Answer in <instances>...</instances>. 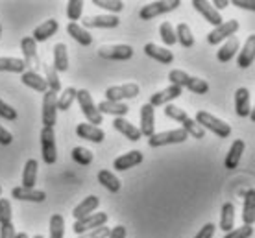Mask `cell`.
<instances>
[{
    "mask_svg": "<svg viewBox=\"0 0 255 238\" xmlns=\"http://www.w3.org/2000/svg\"><path fill=\"white\" fill-rule=\"evenodd\" d=\"M108 238H126V227L124 226H117L109 231Z\"/></svg>",
    "mask_w": 255,
    "mask_h": 238,
    "instance_id": "54",
    "label": "cell"
},
{
    "mask_svg": "<svg viewBox=\"0 0 255 238\" xmlns=\"http://www.w3.org/2000/svg\"><path fill=\"white\" fill-rule=\"evenodd\" d=\"M76 100H78V103H80V109H82L83 116L87 118V124L98 128V124H102V115H100V111L96 107V103L93 102V96H91L89 90L80 89L78 90Z\"/></svg>",
    "mask_w": 255,
    "mask_h": 238,
    "instance_id": "4",
    "label": "cell"
},
{
    "mask_svg": "<svg viewBox=\"0 0 255 238\" xmlns=\"http://www.w3.org/2000/svg\"><path fill=\"white\" fill-rule=\"evenodd\" d=\"M76 135L83 141H91L95 142V144H100V142L106 139V133H104V129L96 128V126H91V124H78L76 126Z\"/></svg>",
    "mask_w": 255,
    "mask_h": 238,
    "instance_id": "23",
    "label": "cell"
},
{
    "mask_svg": "<svg viewBox=\"0 0 255 238\" xmlns=\"http://www.w3.org/2000/svg\"><path fill=\"white\" fill-rule=\"evenodd\" d=\"M59 30V22L56 19H48L43 24L35 26V30L32 33V39L35 43H45L52 35H56V32Z\"/></svg>",
    "mask_w": 255,
    "mask_h": 238,
    "instance_id": "19",
    "label": "cell"
},
{
    "mask_svg": "<svg viewBox=\"0 0 255 238\" xmlns=\"http://www.w3.org/2000/svg\"><path fill=\"white\" fill-rule=\"evenodd\" d=\"M93 4L111 13H121L124 9V2H121V0H93Z\"/></svg>",
    "mask_w": 255,
    "mask_h": 238,
    "instance_id": "46",
    "label": "cell"
},
{
    "mask_svg": "<svg viewBox=\"0 0 255 238\" xmlns=\"http://www.w3.org/2000/svg\"><path fill=\"white\" fill-rule=\"evenodd\" d=\"M98 205H100V200H98V196H87V198H85L82 203H78V205L74 207V211H72V218H74V222L91 216V214H93L96 209H98Z\"/></svg>",
    "mask_w": 255,
    "mask_h": 238,
    "instance_id": "20",
    "label": "cell"
},
{
    "mask_svg": "<svg viewBox=\"0 0 255 238\" xmlns=\"http://www.w3.org/2000/svg\"><path fill=\"white\" fill-rule=\"evenodd\" d=\"M58 122V94L46 90L43 94V128H54Z\"/></svg>",
    "mask_w": 255,
    "mask_h": 238,
    "instance_id": "9",
    "label": "cell"
},
{
    "mask_svg": "<svg viewBox=\"0 0 255 238\" xmlns=\"http://www.w3.org/2000/svg\"><path fill=\"white\" fill-rule=\"evenodd\" d=\"M82 11H83L82 0H70L69 4H67V17H69L70 22H76V20L82 19Z\"/></svg>",
    "mask_w": 255,
    "mask_h": 238,
    "instance_id": "45",
    "label": "cell"
},
{
    "mask_svg": "<svg viewBox=\"0 0 255 238\" xmlns=\"http://www.w3.org/2000/svg\"><path fill=\"white\" fill-rule=\"evenodd\" d=\"M144 54H146L148 58L155 59V61H159L163 65H170L174 61V54L168 48H163V46H157L153 45V43H148L144 45Z\"/></svg>",
    "mask_w": 255,
    "mask_h": 238,
    "instance_id": "26",
    "label": "cell"
},
{
    "mask_svg": "<svg viewBox=\"0 0 255 238\" xmlns=\"http://www.w3.org/2000/svg\"><path fill=\"white\" fill-rule=\"evenodd\" d=\"M43 69H45V81L46 85H48V90H52V92H56L58 94L59 90H61V79H59V72L52 67V65L45 63L41 65Z\"/></svg>",
    "mask_w": 255,
    "mask_h": 238,
    "instance_id": "37",
    "label": "cell"
},
{
    "mask_svg": "<svg viewBox=\"0 0 255 238\" xmlns=\"http://www.w3.org/2000/svg\"><path fill=\"white\" fill-rule=\"evenodd\" d=\"M72 159H74L78 164H82V166H89L95 157H93V152H89L87 148L76 146V148L72 150Z\"/></svg>",
    "mask_w": 255,
    "mask_h": 238,
    "instance_id": "44",
    "label": "cell"
},
{
    "mask_svg": "<svg viewBox=\"0 0 255 238\" xmlns=\"http://www.w3.org/2000/svg\"><path fill=\"white\" fill-rule=\"evenodd\" d=\"M108 220H109L108 213H93L91 216H87V218L74 222V226H72V231H74L78 237H80V235H85V233L93 231V229H96V227L106 226V224H108Z\"/></svg>",
    "mask_w": 255,
    "mask_h": 238,
    "instance_id": "12",
    "label": "cell"
},
{
    "mask_svg": "<svg viewBox=\"0 0 255 238\" xmlns=\"http://www.w3.org/2000/svg\"><path fill=\"white\" fill-rule=\"evenodd\" d=\"M211 6L215 7V9H217L218 13H220V9H226V7L230 6V2H228V0H215V2L211 4Z\"/></svg>",
    "mask_w": 255,
    "mask_h": 238,
    "instance_id": "55",
    "label": "cell"
},
{
    "mask_svg": "<svg viewBox=\"0 0 255 238\" xmlns=\"http://www.w3.org/2000/svg\"><path fill=\"white\" fill-rule=\"evenodd\" d=\"M176 39H178V43L183 46V48H192V46H194V35H192V30L189 28V24H185V22L178 24V28H176Z\"/></svg>",
    "mask_w": 255,
    "mask_h": 238,
    "instance_id": "38",
    "label": "cell"
},
{
    "mask_svg": "<svg viewBox=\"0 0 255 238\" xmlns=\"http://www.w3.org/2000/svg\"><path fill=\"white\" fill-rule=\"evenodd\" d=\"M0 72H26V65L19 58H0Z\"/></svg>",
    "mask_w": 255,
    "mask_h": 238,
    "instance_id": "39",
    "label": "cell"
},
{
    "mask_svg": "<svg viewBox=\"0 0 255 238\" xmlns=\"http://www.w3.org/2000/svg\"><path fill=\"white\" fill-rule=\"evenodd\" d=\"M98 183H100L104 188H108L109 192H113V194L119 192V190H121V187H122L121 179H119L113 172H109V170H100V172H98Z\"/></svg>",
    "mask_w": 255,
    "mask_h": 238,
    "instance_id": "35",
    "label": "cell"
},
{
    "mask_svg": "<svg viewBox=\"0 0 255 238\" xmlns=\"http://www.w3.org/2000/svg\"><path fill=\"white\" fill-rule=\"evenodd\" d=\"M11 198L20 201H32V203H43L46 200L45 190L37 188H26V187H15L11 188Z\"/></svg>",
    "mask_w": 255,
    "mask_h": 238,
    "instance_id": "17",
    "label": "cell"
},
{
    "mask_svg": "<svg viewBox=\"0 0 255 238\" xmlns=\"http://www.w3.org/2000/svg\"><path fill=\"white\" fill-rule=\"evenodd\" d=\"M76 96H78V89H74V87H67V89H65L58 98V109L59 111H69L70 105H72L74 100H76Z\"/></svg>",
    "mask_w": 255,
    "mask_h": 238,
    "instance_id": "40",
    "label": "cell"
},
{
    "mask_svg": "<svg viewBox=\"0 0 255 238\" xmlns=\"http://www.w3.org/2000/svg\"><path fill=\"white\" fill-rule=\"evenodd\" d=\"M250 118H252V122H255V107L252 109V113H250Z\"/></svg>",
    "mask_w": 255,
    "mask_h": 238,
    "instance_id": "57",
    "label": "cell"
},
{
    "mask_svg": "<svg viewBox=\"0 0 255 238\" xmlns=\"http://www.w3.org/2000/svg\"><path fill=\"white\" fill-rule=\"evenodd\" d=\"M109 227L102 226V227H96V229H93V231L85 233V235H80V237L76 238H108L109 237Z\"/></svg>",
    "mask_w": 255,
    "mask_h": 238,
    "instance_id": "49",
    "label": "cell"
},
{
    "mask_svg": "<svg viewBox=\"0 0 255 238\" xmlns=\"http://www.w3.org/2000/svg\"><path fill=\"white\" fill-rule=\"evenodd\" d=\"M140 135L150 137L155 135V109H153L150 103H144L140 107Z\"/></svg>",
    "mask_w": 255,
    "mask_h": 238,
    "instance_id": "14",
    "label": "cell"
},
{
    "mask_svg": "<svg viewBox=\"0 0 255 238\" xmlns=\"http://www.w3.org/2000/svg\"><path fill=\"white\" fill-rule=\"evenodd\" d=\"M243 222L244 226H254L255 224V188H248L243 192Z\"/></svg>",
    "mask_w": 255,
    "mask_h": 238,
    "instance_id": "21",
    "label": "cell"
},
{
    "mask_svg": "<svg viewBox=\"0 0 255 238\" xmlns=\"http://www.w3.org/2000/svg\"><path fill=\"white\" fill-rule=\"evenodd\" d=\"M52 67L58 72H65L69 69V52H67L65 43H58L54 46V63H52Z\"/></svg>",
    "mask_w": 255,
    "mask_h": 238,
    "instance_id": "33",
    "label": "cell"
},
{
    "mask_svg": "<svg viewBox=\"0 0 255 238\" xmlns=\"http://www.w3.org/2000/svg\"><path fill=\"white\" fill-rule=\"evenodd\" d=\"M50 238H65V218L59 213L50 218Z\"/></svg>",
    "mask_w": 255,
    "mask_h": 238,
    "instance_id": "41",
    "label": "cell"
},
{
    "mask_svg": "<svg viewBox=\"0 0 255 238\" xmlns=\"http://www.w3.org/2000/svg\"><path fill=\"white\" fill-rule=\"evenodd\" d=\"M140 87L137 83H124V85H113L106 89V100L109 102H124V100H133L139 96Z\"/></svg>",
    "mask_w": 255,
    "mask_h": 238,
    "instance_id": "8",
    "label": "cell"
},
{
    "mask_svg": "<svg viewBox=\"0 0 255 238\" xmlns=\"http://www.w3.org/2000/svg\"><path fill=\"white\" fill-rule=\"evenodd\" d=\"M192 6H194V9H196V11L200 13V15H202L209 24L215 26V28L224 22L222 15H220L215 7L211 6V2H207V0H192Z\"/></svg>",
    "mask_w": 255,
    "mask_h": 238,
    "instance_id": "15",
    "label": "cell"
},
{
    "mask_svg": "<svg viewBox=\"0 0 255 238\" xmlns=\"http://www.w3.org/2000/svg\"><path fill=\"white\" fill-rule=\"evenodd\" d=\"M233 224H235V205L231 201H226L220 213V229L224 233H230L233 231Z\"/></svg>",
    "mask_w": 255,
    "mask_h": 238,
    "instance_id": "34",
    "label": "cell"
},
{
    "mask_svg": "<svg viewBox=\"0 0 255 238\" xmlns=\"http://www.w3.org/2000/svg\"><path fill=\"white\" fill-rule=\"evenodd\" d=\"M98 56L109 61H128L133 58V48L129 45H106L98 48Z\"/></svg>",
    "mask_w": 255,
    "mask_h": 238,
    "instance_id": "10",
    "label": "cell"
},
{
    "mask_svg": "<svg viewBox=\"0 0 255 238\" xmlns=\"http://www.w3.org/2000/svg\"><path fill=\"white\" fill-rule=\"evenodd\" d=\"M33 238H45V237H43V235H35Z\"/></svg>",
    "mask_w": 255,
    "mask_h": 238,
    "instance_id": "58",
    "label": "cell"
},
{
    "mask_svg": "<svg viewBox=\"0 0 255 238\" xmlns=\"http://www.w3.org/2000/svg\"><path fill=\"white\" fill-rule=\"evenodd\" d=\"M11 142H13V135L6 128L0 126V144H2V146H9Z\"/></svg>",
    "mask_w": 255,
    "mask_h": 238,
    "instance_id": "53",
    "label": "cell"
},
{
    "mask_svg": "<svg viewBox=\"0 0 255 238\" xmlns=\"http://www.w3.org/2000/svg\"><path fill=\"white\" fill-rule=\"evenodd\" d=\"M215 231H217V226H215V224H205V226L198 231V235L194 238H213L215 237Z\"/></svg>",
    "mask_w": 255,
    "mask_h": 238,
    "instance_id": "50",
    "label": "cell"
},
{
    "mask_svg": "<svg viewBox=\"0 0 255 238\" xmlns=\"http://www.w3.org/2000/svg\"><path fill=\"white\" fill-rule=\"evenodd\" d=\"M254 61H255V33L246 39L243 50H239L237 65H239L241 69H248V67L254 65Z\"/></svg>",
    "mask_w": 255,
    "mask_h": 238,
    "instance_id": "22",
    "label": "cell"
},
{
    "mask_svg": "<svg viewBox=\"0 0 255 238\" xmlns=\"http://www.w3.org/2000/svg\"><path fill=\"white\" fill-rule=\"evenodd\" d=\"M0 196H2V187H0Z\"/></svg>",
    "mask_w": 255,
    "mask_h": 238,
    "instance_id": "60",
    "label": "cell"
},
{
    "mask_svg": "<svg viewBox=\"0 0 255 238\" xmlns=\"http://www.w3.org/2000/svg\"><path fill=\"white\" fill-rule=\"evenodd\" d=\"M235 111L241 118L250 116V113H252V105H250V90L246 89V87L237 89V92H235Z\"/></svg>",
    "mask_w": 255,
    "mask_h": 238,
    "instance_id": "31",
    "label": "cell"
},
{
    "mask_svg": "<svg viewBox=\"0 0 255 238\" xmlns=\"http://www.w3.org/2000/svg\"><path fill=\"white\" fill-rule=\"evenodd\" d=\"M239 20L231 19V20H226V22H222L220 26H217L213 32L207 33V43L209 45H220L222 41H228L230 37H233L235 35V32L239 30Z\"/></svg>",
    "mask_w": 255,
    "mask_h": 238,
    "instance_id": "11",
    "label": "cell"
},
{
    "mask_svg": "<svg viewBox=\"0 0 255 238\" xmlns=\"http://www.w3.org/2000/svg\"><path fill=\"white\" fill-rule=\"evenodd\" d=\"M196 124L200 128H204L205 131H211V133H215L217 137L220 139H228L231 135V126L228 122H224L217 116H213L211 113L207 111H198L196 113Z\"/></svg>",
    "mask_w": 255,
    "mask_h": 238,
    "instance_id": "3",
    "label": "cell"
},
{
    "mask_svg": "<svg viewBox=\"0 0 255 238\" xmlns=\"http://www.w3.org/2000/svg\"><path fill=\"white\" fill-rule=\"evenodd\" d=\"M67 33L76 41L78 45H82V46H91V43H93V35L89 33V30H85V28H83L82 24H78V22H69V24H67Z\"/></svg>",
    "mask_w": 255,
    "mask_h": 238,
    "instance_id": "29",
    "label": "cell"
},
{
    "mask_svg": "<svg viewBox=\"0 0 255 238\" xmlns=\"http://www.w3.org/2000/svg\"><path fill=\"white\" fill-rule=\"evenodd\" d=\"M159 35H161V39H163V43H165L166 46H172V45L178 43V39H176V30H174V26L170 24L168 20L159 26Z\"/></svg>",
    "mask_w": 255,
    "mask_h": 238,
    "instance_id": "42",
    "label": "cell"
},
{
    "mask_svg": "<svg viewBox=\"0 0 255 238\" xmlns=\"http://www.w3.org/2000/svg\"><path fill=\"white\" fill-rule=\"evenodd\" d=\"M233 6L241 7V9H250V11H255V0H233L231 2Z\"/></svg>",
    "mask_w": 255,
    "mask_h": 238,
    "instance_id": "51",
    "label": "cell"
},
{
    "mask_svg": "<svg viewBox=\"0 0 255 238\" xmlns=\"http://www.w3.org/2000/svg\"><path fill=\"white\" fill-rule=\"evenodd\" d=\"M15 238H28V235H26V233H17V237Z\"/></svg>",
    "mask_w": 255,
    "mask_h": 238,
    "instance_id": "56",
    "label": "cell"
},
{
    "mask_svg": "<svg viewBox=\"0 0 255 238\" xmlns=\"http://www.w3.org/2000/svg\"><path fill=\"white\" fill-rule=\"evenodd\" d=\"M37 166L39 162L35 159H28L24 164V172H22V187L35 188V181H37Z\"/></svg>",
    "mask_w": 255,
    "mask_h": 238,
    "instance_id": "36",
    "label": "cell"
},
{
    "mask_svg": "<svg viewBox=\"0 0 255 238\" xmlns=\"http://www.w3.org/2000/svg\"><path fill=\"white\" fill-rule=\"evenodd\" d=\"M181 92H183V89L181 87H178V85H168L166 89L159 90V92H155V94H152L150 96V105H152L153 109L155 107H159V105H168V103L172 102V100H176V98L181 96Z\"/></svg>",
    "mask_w": 255,
    "mask_h": 238,
    "instance_id": "13",
    "label": "cell"
},
{
    "mask_svg": "<svg viewBox=\"0 0 255 238\" xmlns=\"http://www.w3.org/2000/svg\"><path fill=\"white\" fill-rule=\"evenodd\" d=\"M239 39L237 37H230L222 46H220V50L217 52V59L220 63H230L231 59L235 58V54L239 52Z\"/></svg>",
    "mask_w": 255,
    "mask_h": 238,
    "instance_id": "32",
    "label": "cell"
},
{
    "mask_svg": "<svg viewBox=\"0 0 255 238\" xmlns=\"http://www.w3.org/2000/svg\"><path fill=\"white\" fill-rule=\"evenodd\" d=\"M13 224V211L11 201L6 198H0V227Z\"/></svg>",
    "mask_w": 255,
    "mask_h": 238,
    "instance_id": "43",
    "label": "cell"
},
{
    "mask_svg": "<svg viewBox=\"0 0 255 238\" xmlns=\"http://www.w3.org/2000/svg\"><path fill=\"white\" fill-rule=\"evenodd\" d=\"M244 148H246V144H244L243 139H237V141L231 144L228 155H226L224 166L228 168V170H235V168H239V162H241V159H243Z\"/></svg>",
    "mask_w": 255,
    "mask_h": 238,
    "instance_id": "24",
    "label": "cell"
},
{
    "mask_svg": "<svg viewBox=\"0 0 255 238\" xmlns=\"http://www.w3.org/2000/svg\"><path fill=\"white\" fill-rule=\"evenodd\" d=\"M113 128L121 133V135H124L128 139V141H131V142H137L140 141V131L139 128H135L131 122H128L126 118H115L113 120Z\"/></svg>",
    "mask_w": 255,
    "mask_h": 238,
    "instance_id": "28",
    "label": "cell"
},
{
    "mask_svg": "<svg viewBox=\"0 0 255 238\" xmlns=\"http://www.w3.org/2000/svg\"><path fill=\"white\" fill-rule=\"evenodd\" d=\"M252 235H254V227L243 226V227H237V229H233L230 233H226L224 238H250Z\"/></svg>",
    "mask_w": 255,
    "mask_h": 238,
    "instance_id": "48",
    "label": "cell"
},
{
    "mask_svg": "<svg viewBox=\"0 0 255 238\" xmlns=\"http://www.w3.org/2000/svg\"><path fill=\"white\" fill-rule=\"evenodd\" d=\"M37 43L33 41L32 37H24L22 41H20V50H22V54H24V65L26 67H39V56H37Z\"/></svg>",
    "mask_w": 255,
    "mask_h": 238,
    "instance_id": "25",
    "label": "cell"
},
{
    "mask_svg": "<svg viewBox=\"0 0 255 238\" xmlns=\"http://www.w3.org/2000/svg\"><path fill=\"white\" fill-rule=\"evenodd\" d=\"M41 157L46 164H54L58 161V144L54 128L41 129Z\"/></svg>",
    "mask_w": 255,
    "mask_h": 238,
    "instance_id": "5",
    "label": "cell"
},
{
    "mask_svg": "<svg viewBox=\"0 0 255 238\" xmlns=\"http://www.w3.org/2000/svg\"><path fill=\"white\" fill-rule=\"evenodd\" d=\"M15 237H17V233H15V226L13 224L0 227V238H15Z\"/></svg>",
    "mask_w": 255,
    "mask_h": 238,
    "instance_id": "52",
    "label": "cell"
},
{
    "mask_svg": "<svg viewBox=\"0 0 255 238\" xmlns=\"http://www.w3.org/2000/svg\"><path fill=\"white\" fill-rule=\"evenodd\" d=\"M0 35H2V26H0Z\"/></svg>",
    "mask_w": 255,
    "mask_h": 238,
    "instance_id": "59",
    "label": "cell"
},
{
    "mask_svg": "<svg viewBox=\"0 0 255 238\" xmlns=\"http://www.w3.org/2000/svg\"><path fill=\"white\" fill-rule=\"evenodd\" d=\"M168 81L170 85H178V87H185L194 94H207L209 92V83L205 79H200V78H194L191 74H187L185 71H179V69H174V71L168 72Z\"/></svg>",
    "mask_w": 255,
    "mask_h": 238,
    "instance_id": "2",
    "label": "cell"
},
{
    "mask_svg": "<svg viewBox=\"0 0 255 238\" xmlns=\"http://www.w3.org/2000/svg\"><path fill=\"white\" fill-rule=\"evenodd\" d=\"M121 24V19L117 15H93V17H85L82 26L85 30L89 28H117Z\"/></svg>",
    "mask_w": 255,
    "mask_h": 238,
    "instance_id": "16",
    "label": "cell"
},
{
    "mask_svg": "<svg viewBox=\"0 0 255 238\" xmlns=\"http://www.w3.org/2000/svg\"><path fill=\"white\" fill-rule=\"evenodd\" d=\"M179 6H181L179 0H159V2H150V4L140 7L139 17L142 20H152V19H155V17H159V15L174 11V9Z\"/></svg>",
    "mask_w": 255,
    "mask_h": 238,
    "instance_id": "6",
    "label": "cell"
},
{
    "mask_svg": "<svg viewBox=\"0 0 255 238\" xmlns=\"http://www.w3.org/2000/svg\"><path fill=\"white\" fill-rule=\"evenodd\" d=\"M20 81H22L26 87H30V89H33V90H37V92H43V94H45L46 90H48V85H46L45 78L39 76L35 71L22 72V76H20Z\"/></svg>",
    "mask_w": 255,
    "mask_h": 238,
    "instance_id": "30",
    "label": "cell"
},
{
    "mask_svg": "<svg viewBox=\"0 0 255 238\" xmlns=\"http://www.w3.org/2000/svg\"><path fill=\"white\" fill-rule=\"evenodd\" d=\"M17 111L13 109L9 103H6L4 100H0V118H4V120H9V122H13V120H17Z\"/></svg>",
    "mask_w": 255,
    "mask_h": 238,
    "instance_id": "47",
    "label": "cell"
},
{
    "mask_svg": "<svg viewBox=\"0 0 255 238\" xmlns=\"http://www.w3.org/2000/svg\"><path fill=\"white\" fill-rule=\"evenodd\" d=\"M96 107H98V111H100V115H113L115 118H124V116L129 113V107H128L126 103L109 102V100L100 102Z\"/></svg>",
    "mask_w": 255,
    "mask_h": 238,
    "instance_id": "27",
    "label": "cell"
},
{
    "mask_svg": "<svg viewBox=\"0 0 255 238\" xmlns=\"http://www.w3.org/2000/svg\"><path fill=\"white\" fill-rule=\"evenodd\" d=\"M189 139L185 129H170V131H161V133H155L148 139V146L150 148H159V146H166V144H181Z\"/></svg>",
    "mask_w": 255,
    "mask_h": 238,
    "instance_id": "7",
    "label": "cell"
},
{
    "mask_svg": "<svg viewBox=\"0 0 255 238\" xmlns=\"http://www.w3.org/2000/svg\"><path fill=\"white\" fill-rule=\"evenodd\" d=\"M165 115L168 116V118H172V120L181 124V129H185L189 137H194V139H198V141L205 137V129L200 128V126L196 124V120L191 118V116L187 115L181 107H178V105H172V103L165 105Z\"/></svg>",
    "mask_w": 255,
    "mask_h": 238,
    "instance_id": "1",
    "label": "cell"
},
{
    "mask_svg": "<svg viewBox=\"0 0 255 238\" xmlns=\"http://www.w3.org/2000/svg\"><path fill=\"white\" fill-rule=\"evenodd\" d=\"M142 159H144V157H142V152H139V150H131V152H128V154L117 157L115 161H113V168L119 170V172H124V170H129V168L140 164Z\"/></svg>",
    "mask_w": 255,
    "mask_h": 238,
    "instance_id": "18",
    "label": "cell"
}]
</instances>
